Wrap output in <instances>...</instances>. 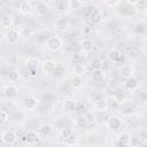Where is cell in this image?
Wrapping results in <instances>:
<instances>
[{
    "label": "cell",
    "instance_id": "obj_1",
    "mask_svg": "<svg viewBox=\"0 0 147 147\" xmlns=\"http://www.w3.org/2000/svg\"><path fill=\"white\" fill-rule=\"evenodd\" d=\"M23 141L29 145H38L41 141V133L36 130H29L23 137Z\"/></svg>",
    "mask_w": 147,
    "mask_h": 147
},
{
    "label": "cell",
    "instance_id": "obj_2",
    "mask_svg": "<svg viewBox=\"0 0 147 147\" xmlns=\"http://www.w3.org/2000/svg\"><path fill=\"white\" fill-rule=\"evenodd\" d=\"M62 46H63V41L57 36H52L46 41V48L51 52H56V51L61 49Z\"/></svg>",
    "mask_w": 147,
    "mask_h": 147
},
{
    "label": "cell",
    "instance_id": "obj_3",
    "mask_svg": "<svg viewBox=\"0 0 147 147\" xmlns=\"http://www.w3.org/2000/svg\"><path fill=\"white\" fill-rule=\"evenodd\" d=\"M1 141L5 145L11 146L17 141V134L13 130H3L1 133Z\"/></svg>",
    "mask_w": 147,
    "mask_h": 147
},
{
    "label": "cell",
    "instance_id": "obj_4",
    "mask_svg": "<svg viewBox=\"0 0 147 147\" xmlns=\"http://www.w3.org/2000/svg\"><path fill=\"white\" fill-rule=\"evenodd\" d=\"M131 137L130 134L123 132V133H119L116 138V140L114 141V145L113 147H129L131 146Z\"/></svg>",
    "mask_w": 147,
    "mask_h": 147
},
{
    "label": "cell",
    "instance_id": "obj_5",
    "mask_svg": "<svg viewBox=\"0 0 147 147\" xmlns=\"http://www.w3.org/2000/svg\"><path fill=\"white\" fill-rule=\"evenodd\" d=\"M21 32H18L16 29H14V28H11V29H9V30H7V32H6V40L10 44V45H16L18 41H20V39H21Z\"/></svg>",
    "mask_w": 147,
    "mask_h": 147
},
{
    "label": "cell",
    "instance_id": "obj_6",
    "mask_svg": "<svg viewBox=\"0 0 147 147\" xmlns=\"http://www.w3.org/2000/svg\"><path fill=\"white\" fill-rule=\"evenodd\" d=\"M107 127L109 129V130H111V131H116V130H118L121 126H122V124H123V119L119 117V116H116V115H114V116H110L108 119H107Z\"/></svg>",
    "mask_w": 147,
    "mask_h": 147
},
{
    "label": "cell",
    "instance_id": "obj_7",
    "mask_svg": "<svg viewBox=\"0 0 147 147\" xmlns=\"http://www.w3.org/2000/svg\"><path fill=\"white\" fill-rule=\"evenodd\" d=\"M118 74L122 78L127 79L133 76V68L131 64H122L118 69Z\"/></svg>",
    "mask_w": 147,
    "mask_h": 147
},
{
    "label": "cell",
    "instance_id": "obj_8",
    "mask_svg": "<svg viewBox=\"0 0 147 147\" xmlns=\"http://www.w3.org/2000/svg\"><path fill=\"white\" fill-rule=\"evenodd\" d=\"M38 103H39V100L36 98V96H26L25 99H24V101H23V107L26 109V110H33V109H36L37 108V106H38Z\"/></svg>",
    "mask_w": 147,
    "mask_h": 147
},
{
    "label": "cell",
    "instance_id": "obj_9",
    "mask_svg": "<svg viewBox=\"0 0 147 147\" xmlns=\"http://www.w3.org/2000/svg\"><path fill=\"white\" fill-rule=\"evenodd\" d=\"M34 9L38 15H46L51 11V6L45 1H39V2H37Z\"/></svg>",
    "mask_w": 147,
    "mask_h": 147
},
{
    "label": "cell",
    "instance_id": "obj_10",
    "mask_svg": "<svg viewBox=\"0 0 147 147\" xmlns=\"http://www.w3.org/2000/svg\"><path fill=\"white\" fill-rule=\"evenodd\" d=\"M56 69H57V64L53 60H46L42 63V71L45 74H54Z\"/></svg>",
    "mask_w": 147,
    "mask_h": 147
},
{
    "label": "cell",
    "instance_id": "obj_11",
    "mask_svg": "<svg viewBox=\"0 0 147 147\" xmlns=\"http://www.w3.org/2000/svg\"><path fill=\"white\" fill-rule=\"evenodd\" d=\"M102 18H103V16H102V10H99V9H93L92 11H91V14L88 15V21L91 22V23H93V24H98V23H100L101 21H102Z\"/></svg>",
    "mask_w": 147,
    "mask_h": 147
},
{
    "label": "cell",
    "instance_id": "obj_12",
    "mask_svg": "<svg viewBox=\"0 0 147 147\" xmlns=\"http://www.w3.org/2000/svg\"><path fill=\"white\" fill-rule=\"evenodd\" d=\"M68 26H69V23H68L67 18H64V17H60L54 22V28L59 32H64L68 29Z\"/></svg>",
    "mask_w": 147,
    "mask_h": 147
},
{
    "label": "cell",
    "instance_id": "obj_13",
    "mask_svg": "<svg viewBox=\"0 0 147 147\" xmlns=\"http://www.w3.org/2000/svg\"><path fill=\"white\" fill-rule=\"evenodd\" d=\"M75 127L78 129V130H83V129H86L87 125H88V122H87V118H86V115H79L75 118V123H74Z\"/></svg>",
    "mask_w": 147,
    "mask_h": 147
},
{
    "label": "cell",
    "instance_id": "obj_14",
    "mask_svg": "<svg viewBox=\"0 0 147 147\" xmlns=\"http://www.w3.org/2000/svg\"><path fill=\"white\" fill-rule=\"evenodd\" d=\"M124 86H125V88L129 90V91H136V90H138V87H139V82H138V79H137L134 76H132V77L125 79Z\"/></svg>",
    "mask_w": 147,
    "mask_h": 147
},
{
    "label": "cell",
    "instance_id": "obj_15",
    "mask_svg": "<svg viewBox=\"0 0 147 147\" xmlns=\"http://www.w3.org/2000/svg\"><path fill=\"white\" fill-rule=\"evenodd\" d=\"M0 25L5 29H11L13 26V16L9 14H5L0 17Z\"/></svg>",
    "mask_w": 147,
    "mask_h": 147
},
{
    "label": "cell",
    "instance_id": "obj_16",
    "mask_svg": "<svg viewBox=\"0 0 147 147\" xmlns=\"http://www.w3.org/2000/svg\"><path fill=\"white\" fill-rule=\"evenodd\" d=\"M63 109L65 111H75L77 109V101L75 99H65L63 101Z\"/></svg>",
    "mask_w": 147,
    "mask_h": 147
},
{
    "label": "cell",
    "instance_id": "obj_17",
    "mask_svg": "<svg viewBox=\"0 0 147 147\" xmlns=\"http://www.w3.org/2000/svg\"><path fill=\"white\" fill-rule=\"evenodd\" d=\"M31 10H32V3L30 1H22L18 3V11L21 14L28 15L31 13Z\"/></svg>",
    "mask_w": 147,
    "mask_h": 147
},
{
    "label": "cell",
    "instance_id": "obj_18",
    "mask_svg": "<svg viewBox=\"0 0 147 147\" xmlns=\"http://www.w3.org/2000/svg\"><path fill=\"white\" fill-rule=\"evenodd\" d=\"M93 107H94V109L96 111L102 113V111H106L108 109V102L106 100H103V99H98V100H95L93 102Z\"/></svg>",
    "mask_w": 147,
    "mask_h": 147
},
{
    "label": "cell",
    "instance_id": "obj_19",
    "mask_svg": "<svg viewBox=\"0 0 147 147\" xmlns=\"http://www.w3.org/2000/svg\"><path fill=\"white\" fill-rule=\"evenodd\" d=\"M80 48L84 53H90L94 48V42L91 39H83L80 41Z\"/></svg>",
    "mask_w": 147,
    "mask_h": 147
},
{
    "label": "cell",
    "instance_id": "obj_20",
    "mask_svg": "<svg viewBox=\"0 0 147 147\" xmlns=\"http://www.w3.org/2000/svg\"><path fill=\"white\" fill-rule=\"evenodd\" d=\"M83 84H84V82H83L82 76L74 75V76L70 78V85H71V87H74L75 90L82 88V87H83Z\"/></svg>",
    "mask_w": 147,
    "mask_h": 147
},
{
    "label": "cell",
    "instance_id": "obj_21",
    "mask_svg": "<svg viewBox=\"0 0 147 147\" xmlns=\"http://www.w3.org/2000/svg\"><path fill=\"white\" fill-rule=\"evenodd\" d=\"M16 92H17V90H16V87H15L13 84L6 85V86L3 87V90H2V94H3L6 98H8V99L13 98V96L16 94Z\"/></svg>",
    "mask_w": 147,
    "mask_h": 147
},
{
    "label": "cell",
    "instance_id": "obj_22",
    "mask_svg": "<svg viewBox=\"0 0 147 147\" xmlns=\"http://www.w3.org/2000/svg\"><path fill=\"white\" fill-rule=\"evenodd\" d=\"M92 80L94 83H102L105 80V72L101 70V69H98V70H93L92 71Z\"/></svg>",
    "mask_w": 147,
    "mask_h": 147
},
{
    "label": "cell",
    "instance_id": "obj_23",
    "mask_svg": "<svg viewBox=\"0 0 147 147\" xmlns=\"http://www.w3.org/2000/svg\"><path fill=\"white\" fill-rule=\"evenodd\" d=\"M40 65V62L37 57H29L26 59V67H28V70H38Z\"/></svg>",
    "mask_w": 147,
    "mask_h": 147
},
{
    "label": "cell",
    "instance_id": "obj_24",
    "mask_svg": "<svg viewBox=\"0 0 147 147\" xmlns=\"http://www.w3.org/2000/svg\"><path fill=\"white\" fill-rule=\"evenodd\" d=\"M108 56H109L113 61H115V62H118V61H121V60L124 59V57L122 56L121 52H119L117 48H111V49L109 51V53H108Z\"/></svg>",
    "mask_w": 147,
    "mask_h": 147
},
{
    "label": "cell",
    "instance_id": "obj_25",
    "mask_svg": "<svg viewBox=\"0 0 147 147\" xmlns=\"http://www.w3.org/2000/svg\"><path fill=\"white\" fill-rule=\"evenodd\" d=\"M8 79H9V82H11V83L18 82V80L21 79V72H20L17 69H11V70H9V72H8Z\"/></svg>",
    "mask_w": 147,
    "mask_h": 147
},
{
    "label": "cell",
    "instance_id": "obj_26",
    "mask_svg": "<svg viewBox=\"0 0 147 147\" xmlns=\"http://www.w3.org/2000/svg\"><path fill=\"white\" fill-rule=\"evenodd\" d=\"M52 131H53V127H52L51 124L44 123V124H41V125L39 126V132H40L41 136H44V137H47L48 134H51Z\"/></svg>",
    "mask_w": 147,
    "mask_h": 147
},
{
    "label": "cell",
    "instance_id": "obj_27",
    "mask_svg": "<svg viewBox=\"0 0 147 147\" xmlns=\"http://www.w3.org/2000/svg\"><path fill=\"white\" fill-rule=\"evenodd\" d=\"M71 70H72V72H74L75 75H77V76H82V75H84V74H85L86 68H85L83 64L76 63V64H74V65H72Z\"/></svg>",
    "mask_w": 147,
    "mask_h": 147
},
{
    "label": "cell",
    "instance_id": "obj_28",
    "mask_svg": "<svg viewBox=\"0 0 147 147\" xmlns=\"http://www.w3.org/2000/svg\"><path fill=\"white\" fill-rule=\"evenodd\" d=\"M67 6L69 7V9H72V10H79L82 7H83V2L79 1V0H70L67 2Z\"/></svg>",
    "mask_w": 147,
    "mask_h": 147
},
{
    "label": "cell",
    "instance_id": "obj_29",
    "mask_svg": "<svg viewBox=\"0 0 147 147\" xmlns=\"http://www.w3.org/2000/svg\"><path fill=\"white\" fill-rule=\"evenodd\" d=\"M125 99H126V95H125V93L123 91H121V90L115 91V93H114V100L117 103H123L125 101Z\"/></svg>",
    "mask_w": 147,
    "mask_h": 147
},
{
    "label": "cell",
    "instance_id": "obj_30",
    "mask_svg": "<svg viewBox=\"0 0 147 147\" xmlns=\"http://www.w3.org/2000/svg\"><path fill=\"white\" fill-rule=\"evenodd\" d=\"M60 136H61V138L65 141L67 139H69V138L72 136V130H71L70 127H64V129H62V130L60 131Z\"/></svg>",
    "mask_w": 147,
    "mask_h": 147
},
{
    "label": "cell",
    "instance_id": "obj_31",
    "mask_svg": "<svg viewBox=\"0 0 147 147\" xmlns=\"http://www.w3.org/2000/svg\"><path fill=\"white\" fill-rule=\"evenodd\" d=\"M91 67H92V69L93 70H98V69H101V65H102V61L100 60V59H98V57H95V59H93L92 61H91Z\"/></svg>",
    "mask_w": 147,
    "mask_h": 147
},
{
    "label": "cell",
    "instance_id": "obj_32",
    "mask_svg": "<svg viewBox=\"0 0 147 147\" xmlns=\"http://www.w3.org/2000/svg\"><path fill=\"white\" fill-rule=\"evenodd\" d=\"M0 116H1V122L0 123H1V125H5L9 119V113L6 111L5 109H2V110H0Z\"/></svg>",
    "mask_w": 147,
    "mask_h": 147
},
{
    "label": "cell",
    "instance_id": "obj_33",
    "mask_svg": "<svg viewBox=\"0 0 147 147\" xmlns=\"http://www.w3.org/2000/svg\"><path fill=\"white\" fill-rule=\"evenodd\" d=\"M102 3H103V5H106L107 7L113 8V7H116V6L121 5L122 2H121V1H118V0H116V1H108V0H105V1H102Z\"/></svg>",
    "mask_w": 147,
    "mask_h": 147
},
{
    "label": "cell",
    "instance_id": "obj_34",
    "mask_svg": "<svg viewBox=\"0 0 147 147\" xmlns=\"http://www.w3.org/2000/svg\"><path fill=\"white\" fill-rule=\"evenodd\" d=\"M31 34H32V31H31V29H23L22 31H21V36L22 37H24V38H29V37H31Z\"/></svg>",
    "mask_w": 147,
    "mask_h": 147
},
{
    "label": "cell",
    "instance_id": "obj_35",
    "mask_svg": "<svg viewBox=\"0 0 147 147\" xmlns=\"http://www.w3.org/2000/svg\"><path fill=\"white\" fill-rule=\"evenodd\" d=\"M64 142H65V144H67L68 146H71V145H75V144H77V137H75V136L72 134V136H71V137H70L69 139H67V140H65Z\"/></svg>",
    "mask_w": 147,
    "mask_h": 147
},
{
    "label": "cell",
    "instance_id": "obj_36",
    "mask_svg": "<svg viewBox=\"0 0 147 147\" xmlns=\"http://www.w3.org/2000/svg\"><path fill=\"white\" fill-rule=\"evenodd\" d=\"M86 118H87V122H88V124H94L95 123V115L94 114H87L86 115Z\"/></svg>",
    "mask_w": 147,
    "mask_h": 147
},
{
    "label": "cell",
    "instance_id": "obj_37",
    "mask_svg": "<svg viewBox=\"0 0 147 147\" xmlns=\"http://www.w3.org/2000/svg\"><path fill=\"white\" fill-rule=\"evenodd\" d=\"M126 3L130 5V6H136V5H139L140 1L139 0H137V1H126Z\"/></svg>",
    "mask_w": 147,
    "mask_h": 147
},
{
    "label": "cell",
    "instance_id": "obj_38",
    "mask_svg": "<svg viewBox=\"0 0 147 147\" xmlns=\"http://www.w3.org/2000/svg\"><path fill=\"white\" fill-rule=\"evenodd\" d=\"M37 74H38V70H29V75H30L31 77H36Z\"/></svg>",
    "mask_w": 147,
    "mask_h": 147
},
{
    "label": "cell",
    "instance_id": "obj_39",
    "mask_svg": "<svg viewBox=\"0 0 147 147\" xmlns=\"http://www.w3.org/2000/svg\"><path fill=\"white\" fill-rule=\"evenodd\" d=\"M68 147H82V146H80V145L77 142V144H75V145H71V146H68Z\"/></svg>",
    "mask_w": 147,
    "mask_h": 147
},
{
    "label": "cell",
    "instance_id": "obj_40",
    "mask_svg": "<svg viewBox=\"0 0 147 147\" xmlns=\"http://www.w3.org/2000/svg\"><path fill=\"white\" fill-rule=\"evenodd\" d=\"M145 20H146V22H147V9L145 10Z\"/></svg>",
    "mask_w": 147,
    "mask_h": 147
},
{
    "label": "cell",
    "instance_id": "obj_41",
    "mask_svg": "<svg viewBox=\"0 0 147 147\" xmlns=\"http://www.w3.org/2000/svg\"><path fill=\"white\" fill-rule=\"evenodd\" d=\"M133 147H140V146H139V145H136V146H133Z\"/></svg>",
    "mask_w": 147,
    "mask_h": 147
}]
</instances>
